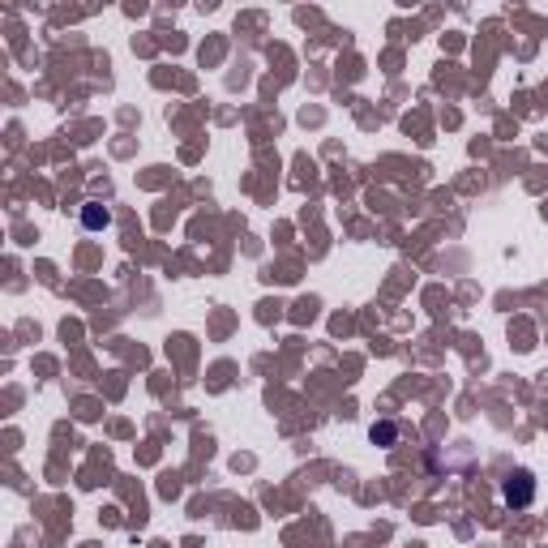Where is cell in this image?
I'll list each match as a JSON object with an SVG mask.
<instances>
[{"mask_svg": "<svg viewBox=\"0 0 548 548\" xmlns=\"http://www.w3.org/2000/svg\"><path fill=\"white\" fill-rule=\"evenodd\" d=\"M501 501H506L510 510H527L531 501H536V476H531L527 467H514L506 480H501Z\"/></svg>", "mask_w": 548, "mask_h": 548, "instance_id": "6da1fadb", "label": "cell"}, {"mask_svg": "<svg viewBox=\"0 0 548 548\" xmlns=\"http://www.w3.org/2000/svg\"><path fill=\"white\" fill-rule=\"evenodd\" d=\"M82 227H86V232H103V227H112V210L99 206V202L82 206Z\"/></svg>", "mask_w": 548, "mask_h": 548, "instance_id": "7a4b0ae2", "label": "cell"}, {"mask_svg": "<svg viewBox=\"0 0 548 548\" xmlns=\"http://www.w3.org/2000/svg\"><path fill=\"white\" fill-rule=\"evenodd\" d=\"M369 441H373V446H382V450H390L394 441H399V424H394V420H377L373 429H369Z\"/></svg>", "mask_w": 548, "mask_h": 548, "instance_id": "3957f363", "label": "cell"}]
</instances>
